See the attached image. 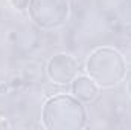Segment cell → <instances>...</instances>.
Instances as JSON below:
<instances>
[{"label":"cell","instance_id":"1","mask_svg":"<svg viewBox=\"0 0 131 130\" xmlns=\"http://www.w3.org/2000/svg\"><path fill=\"white\" fill-rule=\"evenodd\" d=\"M85 73L101 89H111L124 81L127 61L117 49L101 46L90 52L85 61Z\"/></svg>","mask_w":131,"mask_h":130},{"label":"cell","instance_id":"2","mask_svg":"<svg viewBox=\"0 0 131 130\" xmlns=\"http://www.w3.org/2000/svg\"><path fill=\"white\" fill-rule=\"evenodd\" d=\"M85 118L84 104L73 95L60 94L50 97L43 106V121L47 129H81L85 124Z\"/></svg>","mask_w":131,"mask_h":130},{"label":"cell","instance_id":"3","mask_svg":"<svg viewBox=\"0 0 131 130\" xmlns=\"http://www.w3.org/2000/svg\"><path fill=\"white\" fill-rule=\"evenodd\" d=\"M28 12L38 28L50 31L67 23L70 15V3L69 0H31Z\"/></svg>","mask_w":131,"mask_h":130},{"label":"cell","instance_id":"4","mask_svg":"<svg viewBox=\"0 0 131 130\" xmlns=\"http://www.w3.org/2000/svg\"><path fill=\"white\" fill-rule=\"evenodd\" d=\"M46 75L55 84H69L79 75V63L70 54H57L47 61Z\"/></svg>","mask_w":131,"mask_h":130},{"label":"cell","instance_id":"5","mask_svg":"<svg viewBox=\"0 0 131 130\" xmlns=\"http://www.w3.org/2000/svg\"><path fill=\"white\" fill-rule=\"evenodd\" d=\"M70 84H72V95L76 99H79L82 104H90L99 97L101 87L87 73L75 77Z\"/></svg>","mask_w":131,"mask_h":130},{"label":"cell","instance_id":"6","mask_svg":"<svg viewBox=\"0 0 131 130\" xmlns=\"http://www.w3.org/2000/svg\"><path fill=\"white\" fill-rule=\"evenodd\" d=\"M31 0H9V5L17 11H26Z\"/></svg>","mask_w":131,"mask_h":130},{"label":"cell","instance_id":"7","mask_svg":"<svg viewBox=\"0 0 131 130\" xmlns=\"http://www.w3.org/2000/svg\"><path fill=\"white\" fill-rule=\"evenodd\" d=\"M8 127H11L9 121H8L6 118H2V116H0V129H8Z\"/></svg>","mask_w":131,"mask_h":130},{"label":"cell","instance_id":"8","mask_svg":"<svg viewBox=\"0 0 131 130\" xmlns=\"http://www.w3.org/2000/svg\"><path fill=\"white\" fill-rule=\"evenodd\" d=\"M127 94H128V97L131 98V78H130V81L127 83Z\"/></svg>","mask_w":131,"mask_h":130}]
</instances>
